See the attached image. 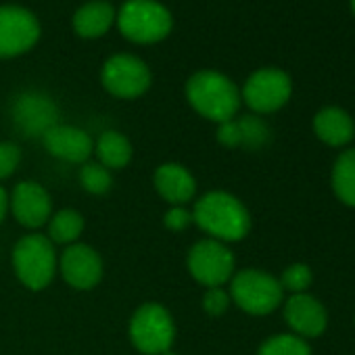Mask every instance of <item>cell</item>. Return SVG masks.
Instances as JSON below:
<instances>
[{
    "label": "cell",
    "instance_id": "obj_27",
    "mask_svg": "<svg viewBox=\"0 0 355 355\" xmlns=\"http://www.w3.org/2000/svg\"><path fill=\"white\" fill-rule=\"evenodd\" d=\"M193 222V211H189L184 205H173L165 211L163 216V224L169 228V230H184L189 228V224Z\"/></svg>",
    "mask_w": 355,
    "mask_h": 355
},
{
    "label": "cell",
    "instance_id": "obj_30",
    "mask_svg": "<svg viewBox=\"0 0 355 355\" xmlns=\"http://www.w3.org/2000/svg\"><path fill=\"white\" fill-rule=\"evenodd\" d=\"M163 355H175V353H171V351H167V353H163Z\"/></svg>",
    "mask_w": 355,
    "mask_h": 355
},
{
    "label": "cell",
    "instance_id": "obj_16",
    "mask_svg": "<svg viewBox=\"0 0 355 355\" xmlns=\"http://www.w3.org/2000/svg\"><path fill=\"white\" fill-rule=\"evenodd\" d=\"M313 130H315V136L328 146H343L351 142L355 134L353 119L349 117V113H345L338 107L322 109L313 119Z\"/></svg>",
    "mask_w": 355,
    "mask_h": 355
},
{
    "label": "cell",
    "instance_id": "obj_19",
    "mask_svg": "<svg viewBox=\"0 0 355 355\" xmlns=\"http://www.w3.org/2000/svg\"><path fill=\"white\" fill-rule=\"evenodd\" d=\"M332 191L340 203L355 207V148L340 153L334 161Z\"/></svg>",
    "mask_w": 355,
    "mask_h": 355
},
{
    "label": "cell",
    "instance_id": "obj_1",
    "mask_svg": "<svg viewBox=\"0 0 355 355\" xmlns=\"http://www.w3.org/2000/svg\"><path fill=\"white\" fill-rule=\"evenodd\" d=\"M193 222L222 243L243 241L251 230V216L247 207L236 197L222 191L207 193L197 201Z\"/></svg>",
    "mask_w": 355,
    "mask_h": 355
},
{
    "label": "cell",
    "instance_id": "obj_15",
    "mask_svg": "<svg viewBox=\"0 0 355 355\" xmlns=\"http://www.w3.org/2000/svg\"><path fill=\"white\" fill-rule=\"evenodd\" d=\"M155 189L171 205H184L197 193V182L193 173L178 163H163L155 171Z\"/></svg>",
    "mask_w": 355,
    "mask_h": 355
},
{
    "label": "cell",
    "instance_id": "obj_29",
    "mask_svg": "<svg viewBox=\"0 0 355 355\" xmlns=\"http://www.w3.org/2000/svg\"><path fill=\"white\" fill-rule=\"evenodd\" d=\"M351 9H353V13H355V0H351Z\"/></svg>",
    "mask_w": 355,
    "mask_h": 355
},
{
    "label": "cell",
    "instance_id": "obj_21",
    "mask_svg": "<svg viewBox=\"0 0 355 355\" xmlns=\"http://www.w3.org/2000/svg\"><path fill=\"white\" fill-rule=\"evenodd\" d=\"M236 121V134H239V146L245 148H261L270 140V128L253 115L234 119Z\"/></svg>",
    "mask_w": 355,
    "mask_h": 355
},
{
    "label": "cell",
    "instance_id": "obj_18",
    "mask_svg": "<svg viewBox=\"0 0 355 355\" xmlns=\"http://www.w3.org/2000/svg\"><path fill=\"white\" fill-rule=\"evenodd\" d=\"M94 153L98 157V163L107 169H121L132 159V144L130 140L119 132H103L94 144Z\"/></svg>",
    "mask_w": 355,
    "mask_h": 355
},
{
    "label": "cell",
    "instance_id": "obj_13",
    "mask_svg": "<svg viewBox=\"0 0 355 355\" xmlns=\"http://www.w3.org/2000/svg\"><path fill=\"white\" fill-rule=\"evenodd\" d=\"M9 205L15 220L26 228H40L51 220V197L38 182H19Z\"/></svg>",
    "mask_w": 355,
    "mask_h": 355
},
{
    "label": "cell",
    "instance_id": "obj_24",
    "mask_svg": "<svg viewBox=\"0 0 355 355\" xmlns=\"http://www.w3.org/2000/svg\"><path fill=\"white\" fill-rule=\"evenodd\" d=\"M313 280V274H311V268L305 266V263H293L288 266L284 272H282V278L278 280L282 291H288L293 295H299V293H305L309 288Z\"/></svg>",
    "mask_w": 355,
    "mask_h": 355
},
{
    "label": "cell",
    "instance_id": "obj_12",
    "mask_svg": "<svg viewBox=\"0 0 355 355\" xmlns=\"http://www.w3.org/2000/svg\"><path fill=\"white\" fill-rule=\"evenodd\" d=\"M284 320L301 338L320 336L328 326L326 307L311 295L299 293L284 303Z\"/></svg>",
    "mask_w": 355,
    "mask_h": 355
},
{
    "label": "cell",
    "instance_id": "obj_17",
    "mask_svg": "<svg viewBox=\"0 0 355 355\" xmlns=\"http://www.w3.org/2000/svg\"><path fill=\"white\" fill-rule=\"evenodd\" d=\"M115 21V11L109 3L96 0L78 9L73 15V28L82 38H98L103 36Z\"/></svg>",
    "mask_w": 355,
    "mask_h": 355
},
{
    "label": "cell",
    "instance_id": "obj_25",
    "mask_svg": "<svg viewBox=\"0 0 355 355\" xmlns=\"http://www.w3.org/2000/svg\"><path fill=\"white\" fill-rule=\"evenodd\" d=\"M21 161V150L13 142H0V180L9 178Z\"/></svg>",
    "mask_w": 355,
    "mask_h": 355
},
{
    "label": "cell",
    "instance_id": "obj_6",
    "mask_svg": "<svg viewBox=\"0 0 355 355\" xmlns=\"http://www.w3.org/2000/svg\"><path fill=\"white\" fill-rule=\"evenodd\" d=\"M175 326L171 313L159 303L140 305L130 320V338L146 355H163L171 349Z\"/></svg>",
    "mask_w": 355,
    "mask_h": 355
},
{
    "label": "cell",
    "instance_id": "obj_11",
    "mask_svg": "<svg viewBox=\"0 0 355 355\" xmlns=\"http://www.w3.org/2000/svg\"><path fill=\"white\" fill-rule=\"evenodd\" d=\"M61 274L69 286L78 291H88L103 278L101 255L88 245H71L61 255Z\"/></svg>",
    "mask_w": 355,
    "mask_h": 355
},
{
    "label": "cell",
    "instance_id": "obj_5",
    "mask_svg": "<svg viewBox=\"0 0 355 355\" xmlns=\"http://www.w3.org/2000/svg\"><path fill=\"white\" fill-rule=\"evenodd\" d=\"M121 34L138 44H153L171 32L169 11L155 0H128L119 11Z\"/></svg>",
    "mask_w": 355,
    "mask_h": 355
},
{
    "label": "cell",
    "instance_id": "obj_28",
    "mask_svg": "<svg viewBox=\"0 0 355 355\" xmlns=\"http://www.w3.org/2000/svg\"><path fill=\"white\" fill-rule=\"evenodd\" d=\"M7 207H9V197H7L5 189H3V187H0V222H3V220H5Z\"/></svg>",
    "mask_w": 355,
    "mask_h": 355
},
{
    "label": "cell",
    "instance_id": "obj_22",
    "mask_svg": "<svg viewBox=\"0 0 355 355\" xmlns=\"http://www.w3.org/2000/svg\"><path fill=\"white\" fill-rule=\"evenodd\" d=\"M257 355H311V349L297 334H274L259 347Z\"/></svg>",
    "mask_w": 355,
    "mask_h": 355
},
{
    "label": "cell",
    "instance_id": "obj_3",
    "mask_svg": "<svg viewBox=\"0 0 355 355\" xmlns=\"http://www.w3.org/2000/svg\"><path fill=\"white\" fill-rule=\"evenodd\" d=\"M13 268L17 278L32 291H42L51 284L57 270L53 241L42 234L24 236L13 249Z\"/></svg>",
    "mask_w": 355,
    "mask_h": 355
},
{
    "label": "cell",
    "instance_id": "obj_20",
    "mask_svg": "<svg viewBox=\"0 0 355 355\" xmlns=\"http://www.w3.org/2000/svg\"><path fill=\"white\" fill-rule=\"evenodd\" d=\"M82 230H84V218L73 209H63L53 216L49 224V239L53 243L69 245L80 239Z\"/></svg>",
    "mask_w": 355,
    "mask_h": 355
},
{
    "label": "cell",
    "instance_id": "obj_2",
    "mask_svg": "<svg viewBox=\"0 0 355 355\" xmlns=\"http://www.w3.org/2000/svg\"><path fill=\"white\" fill-rule=\"evenodd\" d=\"M189 103L203 117L224 123L234 119L241 107V92L236 86L218 71H199L187 84Z\"/></svg>",
    "mask_w": 355,
    "mask_h": 355
},
{
    "label": "cell",
    "instance_id": "obj_26",
    "mask_svg": "<svg viewBox=\"0 0 355 355\" xmlns=\"http://www.w3.org/2000/svg\"><path fill=\"white\" fill-rule=\"evenodd\" d=\"M228 305H230V295L222 286L207 288L203 297V307L209 315H222L228 309Z\"/></svg>",
    "mask_w": 355,
    "mask_h": 355
},
{
    "label": "cell",
    "instance_id": "obj_14",
    "mask_svg": "<svg viewBox=\"0 0 355 355\" xmlns=\"http://www.w3.org/2000/svg\"><path fill=\"white\" fill-rule=\"evenodd\" d=\"M42 140L51 155L71 163H84L94 150L92 138L73 125H53L42 134Z\"/></svg>",
    "mask_w": 355,
    "mask_h": 355
},
{
    "label": "cell",
    "instance_id": "obj_7",
    "mask_svg": "<svg viewBox=\"0 0 355 355\" xmlns=\"http://www.w3.org/2000/svg\"><path fill=\"white\" fill-rule=\"evenodd\" d=\"M189 270L197 282L209 288L222 286L234 276V255L222 241L205 239L191 249Z\"/></svg>",
    "mask_w": 355,
    "mask_h": 355
},
{
    "label": "cell",
    "instance_id": "obj_9",
    "mask_svg": "<svg viewBox=\"0 0 355 355\" xmlns=\"http://www.w3.org/2000/svg\"><path fill=\"white\" fill-rule=\"evenodd\" d=\"M291 78L284 71L259 69L247 80L243 88V98L257 113H274L286 105V101L291 98Z\"/></svg>",
    "mask_w": 355,
    "mask_h": 355
},
{
    "label": "cell",
    "instance_id": "obj_4",
    "mask_svg": "<svg viewBox=\"0 0 355 355\" xmlns=\"http://www.w3.org/2000/svg\"><path fill=\"white\" fill-rule=\"evenodd\" d=\"M282 286L268 272L249 268L230 278V297L251 315H268L282 303Z\"/></svg>",
    "mask_w": 355,
    "mask_h": 355
},
{
    "label": "cell",
    "instance_id": "obj_23",
    "mask_svg": "<svg viewBox=\"0 0 355 355\" xmlns=\"http://www.w3.org/2000/svg\"><path fill=\"white\" fill-rule=\"evenodd\" d=\"M80 182H82V187L88 193H92V195H105L113 187V175L101 163H86L80 169Z\"/></svg>",
    "mask_w": 355,
    "mask_h": 355
},
{
    "label": "cell",
    "instance_id": "obj_10",
    "mask_svg": "<svg viewBox=\"0 0 355 355\" xmlns=\"http://www.w3.org/2000/svg\"><path fill=\"white\" fill-rule=\"evenodd\" d=\"M40 36L38 19L21 7H0V59L30 51Z\"/></svg>",
    "mask_w": 355,
    "mask_h": 355
},
{
    "label": "cell",
    "instance_id": "obj_8",
    "mask_svg": "<svg viewBox=\"0 0 355 355\" xmlns=\"http://www.w3.org/2000/svg\"><path fill=\"white\" fill-rule=\"evenodd\" d=\"M103 86L117 98H136L150 86L148 67L132 55H115L103 67Z\"/></svg>",
    "mask_w": 355,
    "mask_h": 355
}]
</instances>
